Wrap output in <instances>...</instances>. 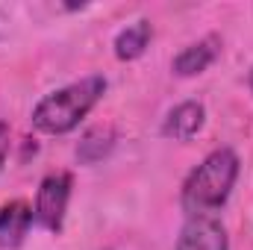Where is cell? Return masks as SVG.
Instances as JSON below:
<instances>
[{
    "label": "cell",
    "instance_id": "cell-1",
    "mask_svg": "<svg viewBox=\"0 0 253 250\" xmlns=\"http://www.w3.org/2000/svg\"><path fill=\"white\" fill-rule=\"evenodd\" d=\"M239 171H242V162H239L236 150H230V147L212 150L183 183L180 203H183L186 215L197 218V215L218 212L230 200L233 186L239 180Z\"/></svg>",
    "mask_w": 253,
    "mask_h": 250
},
{
    "label": "cell",
    "instance_id": "cell-2",
    "mask_svg": "<svg viewBox=\"0 0 253 250\" xmlns=\"http://www.w3.org/2000/svg\"><path fill=\"white\" fill-rule=\"evenodd\" d=\"M103 94H106V77H100V74H91L71 85H62L36 103L33 126L44 135H65L80 126V121L100 103Z\"/></svg>",
    "mask_w": 253,
    "mask_h": 250
},
{
    "label": "cell",
    "instance_id": "cell-3",
    "mask_svg": "<svg viewBox=\"0 0 253 250\" xmlns=\"http://www.w3.org/2000/svg\"><path fill=\"white\" fill-rule=\"evenodd\" d=\"M71 188H74V180L71 174L65 171H56V174H47L42 183H39V191H36V221L50 230V233H59L65 224V212H68V200H71Z\"/></svg>",
    "mask_w": 253,
    "mask_h": 250
},
{
    "label": "cell",
    "instance_id": "cell-4",
    "mask_svg": "<svg viewBox=\"0 0 253 250\" xmlns=\"http://www.w3.org/2000/svg\"><path fill=\"white\" fill-rule=\"evenodd\" d=\"M177 250H230V239L215 215H197L180 230Z\"/></svg>",
    "mask_w": 253,
    "mask_h": 250
},
{
    "label": "cell",
    "instance_id": "cell-5",
    "mask_svg": "<svg viewBox=\"0 0 253 250\" xmlns=\"http://www.w3.org/2000/svg\"><path fill=\"white\" fill-rule=\"evenodd\" d=\"M36 212L27 200H9L0 206V250H18L24 245Z\"/></svg>",
    "mask_w": 253,
    "mask_h": 250
},
{
    "label": "cell",
    "instance_id": "cell-6",
    "mask_svg": "<svg viewBox=\"0 0 253 250\" xmlns=\"http://www.w3.org/2000/svg\"><path fill=\"white\" fill-rule=\"evenodd\" d=\"M218 53H221V39H218L215 33H212V36H203L200 42L183 47V50L174 56L171 71H174L177 77H197V74H203L209 65L218 59Z\"/></svg>",
    "mask_w": 253,
    "mask_h": 250
},
{
    "label": "cell",
    "instance_id": "cell-7",
    "mask_svg": "<svg viewBox=\"0 0 253 250\" xmlns=\"http://www.w3.org/2000/svg\"><path fill=\"white\" fill-rule=\"evenodd\" d=\"M206 121V109L200 100H183L180 106H174L162 124V135L174 138V141H191Z\"/></svg>",
    "mask_w": 253,
    "mask_h": 250
},
{
    "label": "cell",
    "instance_id": "cell-8",
    "mask_svg": "<svg viewBox=\"0 0 253 250\" xmlns=\"http://www.w3.org/2000/svg\"><path fill=\"white\" fill-rule=\"evenodd\" d=\"M150 39H153V24H150L147 18H138V21L126 24L124 30L115 36V44H112V47H115V56H118L121 62H132V59L144 56Z\"/></svg>",
    "mask_w": 253,
    "mask_h": 250
},
{
    "label": "cell",
    "instance_id": "cell-9",
    "mask_svg": "<svg viewBox=\"0 0 253 250\" xmlns=\"http://www.w3.org/2000/svg\"><path fill=\"white\" fill-rule=\"evenodd\" d=\"M115 147V129L112 126H91L83 132L80 144H77V159L83 165H94L103 156H109Z\"/></svg>",
    "mask_w": 253,
    "mask_h": 250
},
{
    "label": "cell",
    "instance_id": "cell-10",
    "mask_svg": "<svg viewBox=\"0 0 253 250\" xmlns=\"http://www.w3.org/2000/svg\"><path fill=\"white\" fill-rule=\"evenodd\" d=\"M6 156H9V124L0 121V171L6 165Z\"/></svg>",
    "mask_w": 253,
    "mask_h": 250
},
{
    "label": "cell",
    "instance_id": "cell-11",
    "mask_svg": "<svg viewBox=\"0 0 253 250\" xmlns=\"http://www.w3.org/2000/svg\"><path fill=\"white\" fill-rule=\"evenodd\" d=\"M248 85H251V94H253V68H251V77H248Z\"/></svg>",
    "mask_w": 253,
    "mask_h": 250
}]
</instances>
